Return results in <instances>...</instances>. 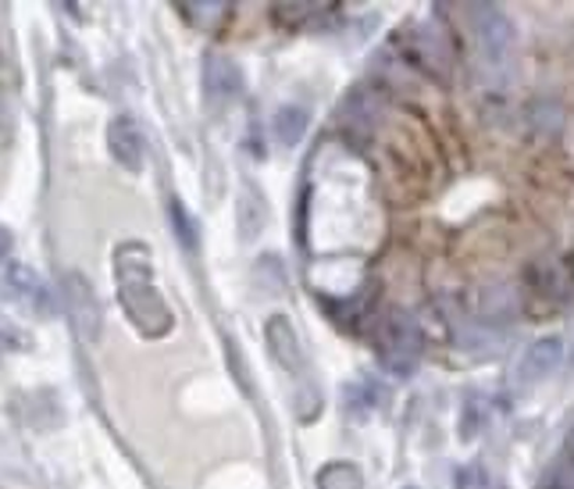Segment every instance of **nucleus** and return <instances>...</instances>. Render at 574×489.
I'll return each mask as SVG.
<instances>
[{
    "mask_svg": "<svg viewBox=\"0 0 574 489\" xmlns=\"http://www.w3.org/2000/svg\"><path fill=\"white\" fill-rule=\"evenodd\" d=\"M179 15L189 19V25H197V30H214L229 15V4H222V0H189V4H179Z\"/></svg>",
    "mask_w": 574,
    "mask_h": 489,
    "instance_id": "13",
    "label": "nucleus"
},
{
    "mask_svg": "<svg viewBox=\"0 0 574 489\" xmlns=\"http://www.w3.org/2000/svg\"><path fill=\"white\" fill-rule=\"evenodd\" d=\"M8 290L15 293L25 307H33L36 315H50V311H54V296L47 290V282L39 279L33 268H25V265L11 268L8 271Z\"/></svg>",
    "mask_w": 574,
    "mask_h": 489,
    "instance_id": "9",
    "label": "nucleus"
},
{
    "mask_svg": "<svg viewBox=\"0 0 574 489\" xmlns=\"http://www.w3.org/2000/svg\"><path fill=\"white\" fill-rule=\"evenodd\" d=\"M471 19H475L478 47H482V61L492 72H503L514 58V22L507 19V11L496 4H475Z\"/></svg>",
    "mask_w": 574,
    "mask_h": 489,
    "instance_id": "2",
    "label": "nucleus"
},
{
    "mask_svg": "<svg viewBox=\"0 0 574 489\" xmlns=\"http://www.w3.org/2000/svg\"><path fill=\"white\" fill-rule=\"evenodd\" d=\"M276 15H279L282 22L296 25V22L311 19V15H314V8H311V4H279V8H276Z\"/></svg>",
    "mask_w": 574,
    "mask_h": 489,
    "instance_id": "18",
    "label": "nucleus"
},
{
    "mask_svg": "<svg viewBox=\"0 0 574 489\" xmlns=\"http://www.w3.org/2000/svg\"><path fill=\"white\" fill-rule=\"evenodd\" d=\"M560 364H564V336H542L536 344H528L522 361H517V383L536 386L542 379H550Z\"/></svg>",
    "mask_w": 574,
    "mask_h": 489,
    "instance_id": "5",
    "label": "nucleus"
},
{
    "mask_svg": "<svg viewBox=\"0 0 574 489\" xmlns=\"http://www.w3.org/2000/svg\"><path fill=\"white\" fill-rule=\"evenodd\" d=\"M539 489H574V457L564 461V465H557L550 475H546Z\"/></svg>",
    "mask_w": 574,
    "mask_h": 489,
    "instance_id": "17",
    "label": "nucleus"
},
{
    "mask_svg": "<svg viewBox=\"0 0 574 489\" xmlns=\"http://www.w3.org/2000/svg\"><path fill=\"white\" fill-rule=\"evenodd\" d=\"M107 151L118 161L121 168L129 172H140L143 168V132L136 126L132 118H115L112 126H107Z\"/></svg>",
    "mask_w": 574,
    "mask_h": 489,
    "instance_id": "8",
    "label": "nucleus"
},
{
    "mask_svg": "<svg viewBox=\"0 0 574 489\" xmlns=\"http://www.w3.org/2000/svg\"><path fill=\"white\" fill-rule=\"evenodd\" d=\"M254 282H257V293H268V296H279L285 287V276H282V261L276 254H265V257H257V265H254Z\"/></svg>",
    "mask_w": 574,
    "mask_h": 489,
    "instance_id": "14",
    "label": "nucleus"
},
{
    "mask_svg": "<svg viewBox=\"0 0 574 489\" xmlns=\"http://www.w3.org/2000/svg\"><path fill=\"white\" fill-rule=\"evenodd\" d=\"M243 93V72L229 54H208L203 58V97L211 104H229Z\"/></svg>",
    "mask_w": 574,
    "mask_h": 489,
    "instance_id": "6",
    "label": "nucleus"
},
{
    "mask_svg": "<svg viewBox=\"0 0 574 489\" xmlns=\"http://www.w3.org/2000/svg\"><path fill=\"white\" fill-rule=\"evenodd\" d=\"M410 54H414V61L418 65H425L429 72H446V61H449V54L446 47L440 44V36H435L429 25H418L414 33H410Z\"/></svg>",
    "mask_w": 574,
    "mask_h": 489,
    "instance_id": "10",
    "label": "nucleus"
},
{
    "mask_svg": "<svg viewBox=\"0 0 574 489\" xmlns=\"http://www.w3.org/2000/svg\"><path fill=\"white\" fill-rule=\"evenodd\" d=\"M403 489H418V486H403Z\"/></svg>",
    "mask_w": 574,
    "mask_h": 489,
    "instance_id": "20",
    "label": "nucleus"
},
{
    "mask_svg": "<svg viewBox=\"0 0 574 489\" xmlns=\"http://www.w3.org/2000/svg\"><path fill=\"white\" fill-rule=\"evenodd\" d=\"M61 293H65V307H68V318H72V329L79 333V339H101L104 329V315H101V301L93 293L90 279L82 271H68L65 282H61Z\"/></svg>",
    "mask_w": 574,
    "mask_h": 489,
    "instance_id": "4",
    "label": "nucleus"
},
{
    "mask_svg": "<svg viewBox=\"0 0 574 489\" xmlns=\"http://www.w3.org/2000/svg\"><path fill=\"white\" fill-rule=\"evenodd\" d=\"M265 222H268L265 200L257 197L254 186H246L243 197H239V236L243 240H257V233L265 229Z\"/></svg>",
    "mask_w": 574,
    "mask_h": 489,
    "instance_id": "12",
    "label": "nucleus"
},
{
    "mask_svg": "<svg viewBox=\"0 0 574 489\" xmlns=\"http://www.w3.org/2000/svg\"><path fill=\"white\" fill-rule=\"evenodd\" d=\"M265 336H268L271 358H276L285 372L300 375V372L307 369V358H304V350H300V336H296L290 318H285V315H271L268 325H265Z\"/></svg>",
    "mask_w": 574,
    "mask_h": 489,
    "instance_id": "7",
    "label": "nucleus"
},
{
    "mask_svg": "<svg viewBox=\"0 0 574 489\" xmlns=\"http://www.w3.org/2000/svg\"><path fill=\"white\" fill-rule=\"evenodd\" d=\"M318 489H364V479L347 461H336V465H325L318 471Z\"/></svg>",
    "mask_w": 574,
    "mask_h": 489,
    "instance_id": "15",
    "label": "nucleus"
},
{
    "mask_svg": "<svg viewBox=\"0 0 574 489\" xmlns=\"http://www.w3.org/2000/svg\"><path fill=\"white\" fill-rule=\"evenodd\" d=\"M307 126H311V115L304 112V107H296V104L279 107L276 121H271V129H276V140L282 147H296L307 136Z\"/></svg>",
    "mask_w": 574,
    "mask_h": 489,
    "instance_id": "11",
    "label": "nucleus"
},
{
    "mask_svg": "<svg viewBox=\"0 0 574 489\" xmlns=\"http://www.w3.org/2000/svg\"><path fill=\"white\" fill-rule=\"evenodd\" d=\"M115 279H118V301L136 329L150 339L172 329V311L154 287V271H150L143 243H121L115 251Z\"/></svg>",
    "mask_w": 574,
    "mask_h": 489,
    "instance_id": "1",
    "label": "nucleus"
},
{
    "mask_svg": "<svg viewBox=\"0 0 574 489\" xmlns=\"http://www.w3.org/2000/svg\"><path fill=\"white\" fill-rule=\"evenodd\" d=\"M11 251V233L4 225H0V261H4V254Z\"/></svg>",
    "mask_w": 574,
    "mask_h": 489,
    "instance_id": "19",
    "label": "nucleus"
},
{
    "mask_svg": "<svg viewBox=\"0 0 574 489\" xmlns=\"http://www.w3.org/2000/svg\"><path fill=\"white\" fill-rule=\"evenodd\" d=\"M382 358L393 372H414L421 358V329L403 311H389L386 322H382Z\"/></svg>",
    "mask_w": 574,
    "mask_h": 489,
    "instance_id": "3",
    "label": "nucleus"
},
{
    "mask_svg": "<svg viewBox=\"0 0 574 489\" xmlns=\"http://www.w3.org/2000/svg\"><path fill=\"white\" fill-rule=\"evenodd\" d=\"M168 211H172V229H175V236H179V243L186 251H197V225L189 219V211L183 208V200H172Z\"/></svg>",
    "mask_w": 574,
    "mask_h": 489,
    "instance_id": "16",
    "label": "nucleus"
}]
</instances>
